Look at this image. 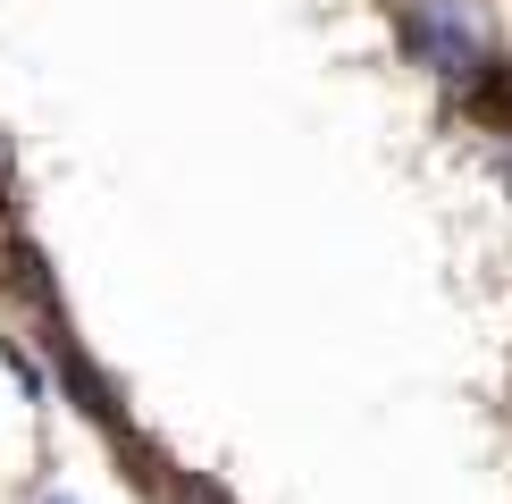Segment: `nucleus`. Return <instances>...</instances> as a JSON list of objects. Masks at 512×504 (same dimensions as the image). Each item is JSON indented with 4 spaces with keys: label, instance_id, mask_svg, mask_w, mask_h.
<instances>
[{
    "label": "nucleus",
    "instance_id": "7ed1b4c3",
    "mask_svg": "<svg viewBox=\"0 0 512 504\" xmlns=\"http://www.w3.org/2000/svg\"><path fill=\"white\" fill-rule=\"evenodd\" d=\"M42 504H68V496H42Z\"/></svg>",
    "mask_w": 512,
    "mask_h": 504
},
{
    "label": "nucleus",
    "instance_id": "f03ea898",
    "mask_svg": "<svg viewBox=\"0 0 512 504\" xmlns=\"http://www.w3.org/2000/svg\"><path fill=\"white\" fill-rule=\"evenodd\" d=\"M462 110L487 118V126H512V59H479L462 76Z\"/></svg>",
    "mask_w": 512,
    "mask_h": 504
},
{
    "label": "nucleus",
    "instance_id": "f257e3e1",
    "mask_svg": "<svg viewBox=\"0 0 512 504\" xmlns=\"http://www.w3.org/2000/svg\"><path fill=\"white\" fill-rule=\"evenodd\" d=\"M403 42H412L437 76H471L479 68V26H471L462 0H412V9H403Z\"/></svg>",
    "mask_w": 512,
    "mask_h": 504
}]
</instances>
